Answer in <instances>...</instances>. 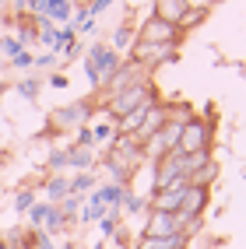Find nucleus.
<instances>
[{"label":"nucleus","instance_id":"nucleus-1","mask_svg":"<svg viewBox=\"0 0 246 249\" xmlns=\"http://www.w3.org/2000/svg\"><path fill=\"white\" fill-rule=\"evenodd\" d=\"M158 98H162V91H158V85H155V77H148V81H141V85H130V88H123V91H116V95H106L98 112L109 116V120L116 123L120 116L134 112V109H141V106H148V102H158Z\"/></svg>","mask_w":246,"mask_h":249},{"label":"nucleus","instance_id":"nucleus-2","mask_svg":"<svg viewBox=\"0 0 246 249\" xmlns=\"http://www.w3.org/2000/svg\"><path fill=\"white\" fill-rule=\"evenodd\" d=\"M215 144V126H211L204 116H193L183 123V134H179L176 155H197V151H211Z\"/></svg>","mask_w":246,"mask_h":249},{"label":"nucleus","instance_id":"nucleus-3","mask_svg":"<svg viewBox=\"0 0 246 249\" xmlns=\"http://www.w3.org/2000/svg\"><path fill=\"white\" fill-rule=\"evenodd\" d=\"M187 36L179 32V25H169V21H158V18H148L137 25V39L134 42H148V46H176L179 49V42H183Z\"/></svg>","mask_w":246,"mask_h":249},{"label":"nucleus","instance_id":"nucleus-4","mask_svg":"<svg viewBox=\"0 0 246 249\" xmlns=\"http://www.w3.org/2000/svg\"><path fill=\"white\" fill-rule=\"evenodd\" d=\"M148 77H151V74H148L137 60L123 56V60H120V67H116V71H113V74L102 81L98 95H102V98H106V95H116V91H123V88H130V85H141V81H148Z\"/></svg>","mask_w":246,"mask_h":249},{"label":"nucleus","instance_id":"nucleus-5","mask_svg":"<svg viewBox=\"0 0 246 249\" xmlns=\"http://www.w3.org/2000/svg\"><path fill=\"white\" fill-rule=\"evenodd\" d=\"M127 56L137 60L148 74H155L162 63H172L179 53H176V46H148V42H134V46L127 49Z\"/></svg>","mask_w":246,"mask_h":249},{"label":"nucleus","instance_id":"nucleus-6","mask_svg":"<svg viewBox=\"0 0 246 249\" xmlns=\"http://www.w3.org/2000/svg\"><path fill=\"white\" fill-rule=\"evenodd\" d=\"M92 102H71V106H63V109H57L53 116H49V123H53L57 130H63V134H74L77 126H88V120H92Z\"/></svg>","mask_w":246,"mask_h":249},{"label":"nucleus","instance_id":"nucleus-7","mask_svg":"<svg viewBox=\"0 0 246 249\" xmlns=\"http://www.w3.org/2000/svg\"><path fill=\"white\" fill-rule=\"evenodd\" d=\"M190 182L187 179H176L169 182V186H162V190H151L144 196L148 200V211H166V214H176L179 211V200H183V193H187Z\"/></svg>","mask_w":246,"mask_h":249},{"label":"nucleus","instance_id":"nucleus-8","mask_svg":"<svg viewBox=\"0 0 246 249\" xmlns=\"http://www.w3.org/2000/svg\"><path fill=\"white\" fill-rule=\"evenodd\" d=\"M179 228H183V218H179V214H166V211H148V218H144V228H141V235H151V239H172V235H179Z\"/></svg>","mask_w":246,"mask_h":249},{"label":"nucleus","instance_id":"nucleus-9","mask_svg":"<svg viewBox=\"0 0 246 249\" xmlns=\"http://www.w3.org/2000/svg\"><path fill=\"white\" fill-rule=\"evenodd\" d=\"M176 179H187L183 176V155H166V158H158V161H151V190H162V186H169V182H176ZM148 190V193H151Z\"/></svg>","mask_w":246,"mask_h":249},{"label":"nucleus","instance_id":"nucleus-10","mask_svg":"<svg viewBox=\"0 0 246 249\" xmlns=\"http://www.w3.org/2000/svg\"><path fill=\"white\" fill-rule=\"evenodd\" d=\"M166 120H169V102H162V98H158V102H151V106H148V112H144V123L137 126L134 141H137V144H148V141H151V137L158 134V130H162V123H166Z\"/></svg>","mask_w":246,"mask_h":249},{"label":"nucleus","instance_id":"nucleus-11","mask_svg":"<svg viewBox=\"0 0 246 249\" xmlns=\"http://www.w3.org/2000/svg\"><path fill=\"white\" fill-rule=\"evenodd\" d=\"M208 204H211V190H201V186H187V193H183V200H179V218H204V211H208Z\"/></svg>","mask_w":246,"mask_h":249},{"label":"nucleus","instance_id":"nucleus-12","mask_svg":"<svg viewBox=\"0 0 246 249\" xmlns=\"http://www.w3.org/2000/svg\"><path fill=\"white\" fill-rule=\"evenodd\" d=\"M85 56L95 63V71L102 74V81H106L113 71H116V67H120V60H123V56L116 53V49H113V46H106V42H95V46H88V53H85Z\"/></svg>","mask_w":246,"mask_h":249},{"label":"nucleus","instance_id":"nucleus-13","mask_svg":"<svg viewBox=\"0 0 246 249\" xmlns=\"http://www.w3.org/2000/svg\"><path fill=\"white\" fill-rule=\"evenodd\" d=\"M187 14V4L183 0H151V18L158 21H169V25H179Z\"/></svg>","mask_w":246,"mask_h":249},{"label":"nucleus","instance_id":"nucleus-14","mask_svg":"<svg viewBox=\"0 0 246 249\" xmlns=\"http://www.w3.org/2000/svg\"><path fill=\"white\" fill-rule=\"evenodd\" d=\"M218 172H222V165L211 158V161L201 165V169H193L187 176V182H190V186H201V190H211V186H215V179H218Z\"/></svg>","mask_w":246,"mask_h":249},{"label":"nucleus","instance_id":"nucleus-15","mask_svg":"<svg viewBox=\"0 0 246 249\" xmlns=\"http://www.w3.org/2000/svg\"><path fill=\"white\" fill-rule=\"evenodd\" d=\"M92 165H95V151H92V147H74V144H67V169L92 172Z\"/></svg>","mask_w":246,"mask_h":249},{"label":"nucleus","instance_id":"nucleus-16","mask_svg":"<svg viewBox=\"0 0 246 249\" xmlns=\"http://www.w3.org/2000/svg\"><path fill=\"white\" fill-rule=\"evenodd\" d=\"M123 193H127L123 182H106V186H95V196L102 200V207H120Z\"/></svg>","mask_w":246,"mask_h":249},{"label":"nucleus","instance_id":"nucleus-17","mask_svg":"<svg viewBox=\"0 0 246 249\" xmlns=\"http://www.w3.org/2000/svg\"><path fill=\"white\" fill-rule=\"evenodd\" d=\"M187 246L183 235H172V239H151V235H137V246L134 249H179Z\"/></svg>","mask_w":246,"mask_h":249},{"label":"nucleus","instance_id":"nucleus-18","mask_svg":"<svg viewBox=\"0 0 246 249\" xmlns=\"http://www.w3.org/2000/svg\"><path fill=\"white\" fill-rule=\"evenodd\" d=\"M134 39H137V25H130V21H123V25H116V32H113V49H130L134 46Z\"/></svg>","mask_w":246,"mask_h":249},{"label":"nucleus","instance_id":"nucleus-19","mask_svg":"<svg viewBox=\"0 0 246 249\" xmlns=\"http://www.w3.org/2000/svg\"><path fill=\"white\" fill-rule=\"evenodd\" d=\"M67 193H71L67 176H60V172H57V176H49V179H46V196H49V204H60Z\"/></svg>","mask_w":246,"mask_h":249},{"label":"nucleus","instance_id":"nucleus-20","mask_svg":"<svg viewBox=\"0 0 246 249\" xmlns=\"http://www.w3.org/2000/svg\"><path fill=\"white\" fill-rule=\"evenodd\" d=\"M67 186H71L74 196H81V200H85V193L95 190V176H92V172H77L74 179H67Z\"/></svg>","mask_w":246,"mask_h":249},{"label":"nucleus","instance_id":"nucleus-21","mask_svg":"<svg viewBox=\"0 0 246 249\" xmlns=\"http://www.w3.org/2000/svg\"><path fill=\"white\" fill-rule=\"evenodd\" d=\"M141 211H148V200H144V196H137L134 190L127 186L123 200H120V214H141Z\"/></svg>","mask_w":246,"mask_h":249},{"label":"nucleus","instance_id":"nucleus-22","mask_svg":"<svg viewBox=\"0 0 246 249\" xmlns=\"http://www.w3.org/2000/svg\"><path fill=\"white\" fill-rule=\"evenodd\" d=\"M92 134H95V144H113V137H116V123H113L109 116H102V123L92 126Z\"/></svg>","mask_w":246,"mask_h":249},{"label":"nucleus","instance_id":"nucleus-23","mask_svg":"<svg viewBox=\"0 0 246 249\" xmlns=\"http://www.w3.org/2000/svg\"><path fill=\"white\" fill-rule=\"evenodd\" d=\"M204 18H208L204 11H190V7H187V14H183V21H179V32H183V36H187V32H193V28H201V25H204Z\"/></svg>","mask_w":246,"mask_h":249},{"label":"nucleus","instance_id":"nucleus-24","mask_svg":"<svg viewBox=\"0 0 246 249\" xmlns=\"http://www.w3.org/2000/svg\"><path fill=\"white\" fill-rule=\"evenodd\" d=\"M49 211H53V204H49V200H46V204H32V207H28V225H32V228H42V221H46Z\"/></svg>","mask_w":246,"mask_h":249},{"label":"nucleus","instance_id":"nucleus-25","mask_svg":"<svg viewBox=\"0 0 246 249\" xmlns=\"http://www.w3.org/2000/svg\"><path fill=\"white\" fill-rule=\"evenodd\" d=\"M74 147H95L92 126H77V130H74Z\"/></svg>","mask_w":246,"mask_h":249},{"label":"nucleus","instance_id":"nucleus-26","mask_svg":"<svg viewBox=\"0 0 246 249\" xmlns=\"http://www.w3.org/2000/svg\"><path fill=\"white\" fill-rule=\"evenodd\" d=\"M32 204H36V190H21L18 196H14V207H18V214H25Z\"/></svg>","mask_w":246,"mask_h":249},{"label":"nucleus","instance_id":"nucleus-27","mask_svg":"<svg viewBox=\"0 0 246 249\" xmlns=\"http://www.w3.org/2000/svg\"><path fill=\"white\" fill-rule=\"evenodd\" d=\"M183 4H187L190 11H204V14H211V11L222 4V0H183Z\"/></svg>","mask_w":246,"mask_h":249},{"label":"nucleus","instance_id":"nucleus-28","mask_svg":"<svg viewBox=\"0 0 246 249\" xmlns=\"http://www.w3.org/2000/svg\"><path fill=\"white\" fill-rule=\"evenodd\" d=\"M49 169H53V172L67 169V147H60V151H53V155H49Z\"/></svg>","mask_w":246,"mask_h":249},{"label":"nucleus","instance_id":"nucleus-29","mask_svg":"<svg viewBox=\"0 0 246 249\" xmlns=\"http://www.w3.org/2000/svg\"><path fill=\"white\" fill-rule=\"evenodd\" d=\"M39 88H42L39 81H36V77H28V81H21V88H18V91H21L25 98H36V95H39Z\"/></svg>","mask_w":246,"mask_h":249},{"label":"nucleus","instance_id":"nucleus-30","mask_svg":"<svg viewBox=\"0 0 246 249\" xmlns=\"http://www.w3.org/2000/svg\"><path fill=\"white\" fill-rule=\"evenodd\" d=\"M109 4H113V0H92V4H85V7H88V14L95 18V14H102V11H106Z\"/></svg>","mask_w":246,"mask_h":249},{"label":"nucleus","instance_id":"nucleus-31","mask_svg":"<svg viewBox=\"0 0 246 249\" xmlns=\"http://www.w3.org/2000/svg\"><path fill=\"white\" fill-rule=\"evenodd\" d=\"M4 53H7V56L14 60V56L21 53V42H18V39H4Z\"/></svg>","mask_w":246,"mask_h":249},{"label":"nucleus","instance_id":"nucleus-32","mask_svg":"<svg viewBox=\"0 0 246 249\" xmlns=\"http://www.w3.org/2000/svg\"><path fill=\"white\" fill-rule=\"evenodd\" d=\"M32 63H36V56H32V53H25V49H21L18 56H14V67H32Z\"/></svg>","mask_w":246,"mask_h":249},{"label":"nucleus","instance_id":"nucleus-33","mask_svg":"<svg viewBox=\"0 0 246 249\" xmlns=\"http://www.w3.org/2000/svg\"><path fill=\"white\" fill-rule=\"evenodd\" d=\"M49 88H67V74H49Z\"/></svg>","mask_w":246,"mask_h":249},{"label":"nucleus","instance_id":"nucleus-34","mask_svg":"<svg viewBox=\"0 0 246 249\" xmlns=\"http://www.w3.org/2000/svg\"><path fill=\"white\" fill-rule=\"evenodd\" d=\"M53 60H57V53H46V56H39L36 63H39V67H49V63H53Z\"/></svg>","mask_w":246,"mask_h":249},{"label":"nucleus","instance_id":"nucleus-35","mask_svg":"<svg viewBox=\"0 0 246 249\" xmlns=\"http://www.w3.org/2000/svg\"><path fill=\"white\" fill-rule=\"evenodd\" d=\"M11 4L18 7V11H25V4H28V0H11Z\"/></svg>","mask_w":246,"mask_h":249},{"label":"nucleus","instance_id":"nucleus-36","mask_svg":"<svg viewBox=\"0 0 246 249\" xmlns=\"http://www.w3.org/2000/svg\"><path fill=\"white\" fill-rule=\"evenodd\" d=\"M60 249H77V242H63V246H60Z\"/></svg>","mask_w":246,"mask_h":249},{"label":"nucleus","instance_id":"nucleus-37","mask_svg":"<svg viewBox=\"0 0 246 249\" xmlns=\"http://www.w3.org/2000/svg\"><path fill=\"white\" fill-rule=\"evenodd\" d=\"M92 249H106V242H95V246H92Z\"/></svg>","mask_w":246,"mask_h":249},{"label":"nucleus","instance_id":"nucleus-38","mask_svg":"<svg viewBox=\"0 0 246 249\" xmlns=\"http://www.w3.org/2000/svg\"><path fill=\"white\" fill-rule=\"evenodd\" d=\"M0 249H11V246H7V242H4V239H0Z\"/></svg>","mask_w":246,"mask_h":249},{"label":"nucleus","instance_id":"nucleus-39","mask_svg":"<svg viewBox=\"0 0 246 249\" xmlns=\"http://www.w3.org/2000/svg\"><path fill=\"white\" fill-rule=\"evenodd\" d=\"M0 91H4V85H0Z\"/></svg>","mask_w":246,"mask_h":249}]
</instances>
